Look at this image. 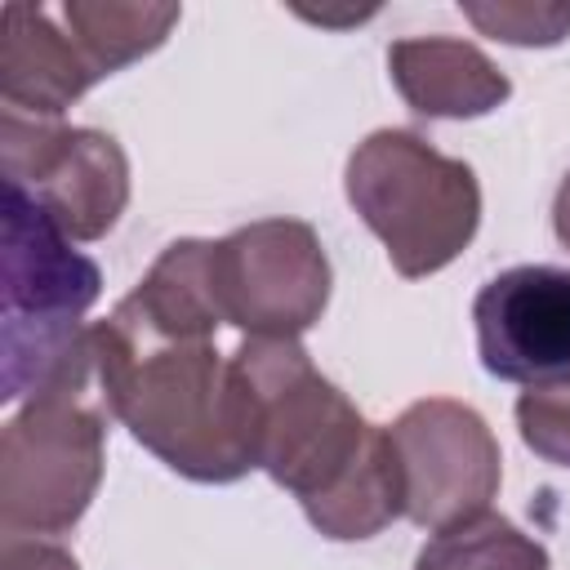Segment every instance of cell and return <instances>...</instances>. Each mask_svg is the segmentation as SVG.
<instances>
[{
  "label": "cell",
  "instance_id": "5bb4252c",
  "mask_svg": "<svg viewBox=\"0 0 570 570\" xmlns=\"http://www.w3.org/2000/svg\"><path fill=\"white\" fill-rule=\"evenodd\" d=\"M463 18L490 36V40H503V45H517V49H548V45H561L570 36V4H534V0H494V4H476L468 0L463 4Z\"/></svg>",
  "mask_w": 570,
  "mask_h": 570
},
{
  "label": "cell",
  "instance_id": "4fadbf2b",
  "mask_svg": "<svg viewBox=\"0 0 570 570\" xmlns=\"http://www.w3.org/2000/svg\"><path fill=\"white\" fill-rule=\"evenodd\" d=\"M414 570H552V561L539 539L485 508L459 525L436 530L423 543Z\"/></svg>",
  "mask_w": 570,
  "mask_h": 570
},
{
  "label": "cell",
  "instance_id": "3957f363",
  "mask_svg": "<svg viewBox=\"0 0 570 570\" xmlns=\"http://www.w3.org/2000/svg\"><path fill=\"white\" fill-rule=\"evenodd\" d=\"M102 294L94 258L71 249L53 218L4 183V312H0V401L80 396L94 374V325L85 312Z\"/></svg>",
  "mask_w": 570,
  "mask_h": 570
},
{
  "label": "cell",
  "instance_id": "9c48e42d",
  "mask_svg": "<svg viewBox=\"0 0 570 570\" xmlns=\"http://www.w3.org/2000/svg\"><path fill=\"white\" fill-rule=\"evenodd\" d=\"M481 365L503 383H557L570 374V272L525 263L499 272L472 303Z\"/></svg>",
  "mask_w": 570,
  "mask_h": 570
},
{
  "label": "cell",
  "instance_id": "8992f818",
  "mask_svg": "<svg viewBox=\"0 0 570 570\" xmlns=\"http://www.w3.org/2000/svg\"><path fill=\"white\" fill-rule=\"evenodd\" d=\"M214 298L249 338H298L330 303V258L303 218H258L214 240Z\"/></svg>",
  "mask_w": 570,
  "mask_h": 570
},
{
  "label": "cell",
  "instance_id": "e0dca14e",
  "mask_svg": "<svg viewBox=\"0 0 570 570\" xmlns=\"http://www.w3.org/2000/svg\"><path fill=\"white\" fill-rule=\"evenodd\" d=\"M294 13L307 18V22H321V27H343V22H361V18L379 13V9H352V13H338V9H303V4H294Z\"/></svg>",
  "mask_w": 570,
  "mask_h": 570
},
{
  "label": "cell",
  "instance_id": "5b68a950",
  "mask_svg": "<svg viewBox=\"0 0 570 570\" xmlns=\"http://www.w3.org/2000/svg\"><path fill=\"white\" fill-rule=\"evenodd\" d=\"M107 454L102 414L80 396L27 401L0 436V530L40 539L71 530L98 494Z\"/></svg>",
  "mask_w": 570,
  "mask_h": 570
},
{
  "label": "cell",
  "instance_id": "8fae6325",
  "mask_svg": "<svg viewBox=\"0 0 570 570\" xmlns=\"http://www.w3.org/2000/svg\"><path fill=\"white\" fill-rule=\"evenodd\" d=\"M387 71L410 111L428 120H472L508 102V76L468 40L414 36L387 49Z\"/></svg>",
  "mask_w": 570,
  "mask_h": 570
},
{
  "label": "cell",
  "instance_id": "ac0fdd59",
  "mask_svg": "<svg viewBox=\"0 0 570 570\" xmlns=\"http://www.w3.org/2000/svg\"><path fill=\"white\" fill-rule=\"evenodd\" d=\"M552 227H557L561 245L570 249V174H566L561 187H557V200H552Z\"/></svg>",
  "mask_w": 570,
  "mask_h": 570
},
{
  "label": "cell",
  "instance_id": "277c9868",
  "mask_svg": "<svg viewBox=\"0 0 570 570\" xmlns=\"http://www.w3.org/2000/svg\"><path fill=\"white\" fill-rule=\"evenodd\" d=\"M347 200L405 281L454 263L481 223L472 165L410 129H379L347 156Z\"/></svg>",
  "mask_w": 570,
  "mask_h": 570
},
{
  "label": "cell",
  "instance_id": "9a60e30c",
  "mask_svg": "<svg viewBox=\"0 0 570 570\" xmlns=\"http://www.w3.org/2000/svg\"><path fill=\"white\" fill-rule=\"evenodd\" d=\"M521 441L557 468H570V374L557 383H534L517 396Z\"/></svg>",
  "mask_w": 570,
  "mask_h": 570
},
{
  "label": "cell",
  "instance_id": "7a4b0ae2",
  "mask_svg": "<svg viewBox=\"0 0 570 570\" xmlns=\"http://www.w3.org/2000/svg\"><path fill=\"white\" fill-rule=\"evenodd\" d=\"M94 374L107 410L178 476L227 485L258 468L249 392L209 334L165 330L120 298L94 325Z\"/></svg>",
  "mask_w": 570,
  "mask_h": 570
},
{
  "label": "cell",
  "instance_id": "30bf717a",
  "mask_svg": "<svg viewBox=\"0 0 570 570\" xmlns=\"http://www.w3.org/2000/svg\"><path fill=\"white\" fill-rule=\"evenodd\" d=\"M102 76L40 4H4L0 18V102L31 120H58Z\"/></svg>",
  "mask_w": 570,
  "mask_h": 570
},
{
  "label": "cell",
  "instance_id": "6da1fadb",
  "mask_svg": "<svg viewBox=\"0 0 570 570\" xmlns=\"http://www.w3.org/2000/svg\"><path fill=\"white\" fill-rule=\"evenodd\" d=\"M232 361L249 392L258 468L303 503L325 539H374L405 517L387 428L365 423L298 338H245Z\"/></svg>",
  "mask_w": 570,
  "mask_h": 570
},
{
  "label": "cell",
  "instance_id": "52a82bcc",
  "mask_svg": "<svg viewBox=\"0 0 570 570\" xmlns=\"http://www.w3.org/2000/svg\"><path fill=\"white\" fill-rule=\"evenodd\" d=\"M4 183L27 191L67 240H98L129 205V160L102 129L0 116Z\"/></svg>",
  "mask_w": 570,
  "mask_h": 570
},
{
  "label": "cell",
  "instance_id": "7c38bea8",
  "mask_svg": "<svg viewBox=\"0 0 570 570\" xmlns=\"http://www.w3.org/2000/svg\"><path fill=\"white\" fill-rule=\"evenodd\" d=\"M178 4H120V0H67L62 22L98 76L147 58L178 27Z\"/></svg>",
  "mask_w": 570,
  "mask_h": 570
},
{
  "label": "cell",
  "instance_id": "2e32d148",
  "mask_svg": "<svg viewBox=\"0 0 570 570\" xmlns=\"http://www.w3.org/2000/svg\"><path fill=\"white\" fill-rule=\"evenodd\" d=\"M0 570H80L71 552L40 543V539H4Z\"/></svg>",
  "mask_w": 570,
  "mask_h": 570
},
{
  "label": "cell",
  "instance_id": "ba28073f",
  "mask_svg": "<svg viewBox=\"0 0 570 570\" xmlns=\"http://www.w3.org/2000/svg\"><path fill=\"white\" fill-rule=\"evenodd\" d=\"M401 490H405V517L423 530L459 525L490 508L503 481L499 441L485 428V419L450 396H428L401 410V419L387 428Z\"/></svg>",
  "mask_w": 570,
  "mask_h": 570
}]
</instances>
